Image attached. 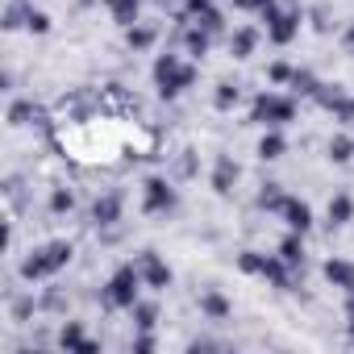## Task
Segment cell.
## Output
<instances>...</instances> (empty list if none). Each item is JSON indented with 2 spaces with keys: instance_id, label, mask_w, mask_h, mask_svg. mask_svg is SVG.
I'll list each match as a JSON object with an SVG mask.
<instances>
[{
  "instance_id": "cell-1",
  "label": "cell",
  "mask_w": 354,
  "mask_h": 354,
  "mask_svg": "<svg viewBox=\"0 0 354 354\" xmlns=\"http://www.w3.org/2000/svg\"><path fill=\"white\" fill-rule=\"evenodd\" d=\"M67 263H71V242H46V246H38V250L21 263V275H26V279H46V275L63 271Z\"/></svg>"
},
{
  "instance_id": "cell-2",
  "label": "cell",
  "mask_w": 354,
  "mask_h": 354,
  "mask_svg": "<svg viewBox=\"0 0 354 354\" xmlns=\"http://www.w3.org/2000/svg\"><path fill=\"white\" fill-rule=\"evenodd\" d=\"M192 80H196V71H192L180 55H158V63H154V84H158L162 96H180L184 88H192Z\"/></svg>"
},
{
  "instance_id": "cell-3",
  "label": "cell",
  "mask_w": 354,
  "mask_h": 354,
  "mask_svg": "<svg viewBox=\"0 0 354 354\" xmlns=\"http://www.w3.org/2000/svg\"><path fill=\"white\" fill-rule=\"evenodd\" d=\"M142 283H146V279H142L138 267H117L113 279L104 283V308H133Z\"/></svg>"
},
{
  "instance_id": "cell-4",
  "label": "cell",
  "mask_w": 354,
  "mask_h": 354,
  "mask_svg": "<svg viewBox=\"0 0 354 354\" xmlns=\"http://www.w3.org/2000/svg\"><path fill=\"white\" fill-rule=\"evenodd\" d=\"M259 125H283V121H292L296 117V104L288 100V96H279V92H263L259 100H254V113H250Z\"/></svg>"
},
{
  "instance_id": "cell-5",
  "label": "cell",
  "mask_w": 354,
  "mask_h": 354,
  "mask_svg": "<svg viewBox=\"0 0 354 354\" xmlns=\"http://www.w3.org/2000/svg\"><path fill=\"white\" fill-rule=\"evenodd\" d=\"M146 213H171L175 209V188L167 180H158V175H150L146 180Z\"/></svg>"
},
{
  "instance_id": "cell-6",
  "label": "cell",
  "mask_w": 354,
  "mask_h": 354,
  "mask_svg": "<svg viewBox=\"0 0 354 354\" xmlns=\"http://www.w3.org/2000/svg\"><path fill=\"white\" fill-rule=\"evenodd\" d=\"M296 34H300V17H296V13H279V9H275V13L267 17V38H271L275 46H288Z\"/></svg>"
},
{
  "instance_id": "cell-7",
  "label": "cell",
  "mask_w": 354,
  "mask_h": 354,
  "mask_svg": "<svg viewBox=\"0 0 354 354\" xmlns=\"http://www.w3.org/2000/svg\"><path fill=\"white\" fill-rule=\"evenodd\" d=\"M138 271H142V279H146L150 288H167V283H171V267H167V263H158V254H154V250H146V254L138 259Z\"/></svg>"
},
{
  "instance_id": "cell-8",
  "label": "cell",
  "mask_w": 354,
  "mask_h": 354,
  "mask_svg": "<svg viewBox=\"0 0 354 354\" xmlns=\"http://www.w3.org/2000/svg\"><path fill=\"white\" fill-rule=\"evenodd\" d=\"M279 213H283L288 230H296V234H308V230H313V209H308L304 201H292V196H288Z\"/></svg>"
},
{
  "instance_id": "cell-9",
  "label": "cell",
  "mask_w": 354,
  "mask_h": 354,
  "mask_svg": "<svg viewBox=\"0 0 354 354\" xmlns=\"http://www.w3.org/2000/svg\"><path fill=\"white\" fill-rule=\"evenodd\" d=\"M234 184H238V162L234 158H217V167H213V188L221 192V196H230L234 192Z\"/></svg>"
},
{
  "instance_id": "cell-10",
  "label": "cell",
  "mask_w": 354,
  "mask_h": 354,
  "mask_svg": "<svg viewBox=\"0 0 354 354\" xmlns=\"http://www.w3.org/2000/svg\"><path fill=\"white\" fill-rule=\"evenodd\" d=\"M325 279H329L333 288H342V292H354V263L329 259V263H325Z\"/></svg>"
},
{
  "instance_id": "cell-11",
  "label": "cell",
  "mask_w": 354,
  "mask_h": 354,
  "mask_svg": "<svg viewBox=\"0 0 354 354\" xmlns=\"http://www.w3.org/2000/svg\"><path fill=\"white\" fill-rule=\"evenodd\" d=\"M59 346H67V350H84V354H96V342H88V337H84L80 321H67V325H63V333H59Z\"/></svg>"
},
{
  "instance_id": "cell-12",
  "label": "cell",
  "mask_w": 354,
  "mask_h": 354,
  "mask_svg": "<svg viewBox=\"0 0 354 354\" xmlns=\"http://www.w3.org/2000/svg\"><path fill=\"white\" fill-rule=\"evenodd\" d=\"M279 259H283L288 267H300V263H304V234L292 230V234L279 242Z\"/></svg>"
},
{
  "instance_id": "cell-13",
  "label": "cell",
  "mask_w": 354,
  "mask_h": 354,
  "mask_svg": "<svg viewBox=\"0 0 354 354\" xmlns=\"http://www.w3.org/2000/svg\"><path fill=\"white\" fill-rule=\"evenodd\" d=\"M92 217H96V225H113L121 217V196H100L96 209H92Z\"/></svg>"
},
{
  "instance_id": "cell-14",
  "label": "cell",
  "mask_w": 354,
  "mask_h": 354,
  "mask_svg": "<svg viewBox=\"0 0 354 354\" xmlns=\"http://www.w3.org/2000/svg\"><path fill=\"white\" fill-rule=\"evenodd\" d=\"M259 275H263V279H271L275 288H288V263H283L279 254H275V259H271V254H263V271H259Z\"/></svg>"
},
{
  "instance_id": "cell-15",
  "label": "cell",
  "mask_w": 354,
  "mask_h": 354,
  "mask_svg": "<svg viewBox=\"0 0 354 354\" xmlns=\"http://www.w3.org/2000/svg\"><path fill=\"white\" fill-rule=\"evenodd\" d=\"M354 217V201L346 196V192H337L333 201H329V225H346Z\"/></svg>"
},
{
  "instance_id": "cell-16",
  "label": "cell",
  "mask_w": 354,
  "mask_h": 354,
  "mask_svg": "<svg viewBox=\"0 0 354 354\" xmlns=\"http://www.w3.org/2000/svg\"><path fill=\"white\" fill-rule=\"evenodd\" d=\"M104 5L113 9L117 26H138V0H104Z\"/></svg>"
},
{
  "instance_id": "cell-17",
  "label": "cell",
  "mask_w": 354,
  "mask_h": 354,
  "mask_svg": "<svg viewBox=\"0 0 354 354\" xmlns=\"http://www.w3.org/2000/svg\"><path fill=\"white\" fill-rule=\"evenodd\" d=\"M283 150H288V142H283L279 133H267V138L259 142V158H267V162H271V158H283Z\"/></svg>"
},
{
  "instance_id": "cell-18",
  "label": "cell",
  "mask_w": 354,
  "mask_h": 354,
  "mask_svg": "<svg viewBox=\"0 0 354 354\" xmlns=\"http://www.w3.org/2000/svg\"><path fill=\"white\" fill-rule=\"evenodd\" d=\"M230 50H234V59H246V55L254 50V30H238V34L230 38Z\"/></svg>"
},
{
  "instance_id": "cell-19",
  "label": "cell",
  "mask_w": 354,
  "mask_h": 354,
  "mask_svg": "<svg viewBox=\"0 0 354 354\" xmlns=\"http://www.w3.org/2000/svg\"><path fill=\"white\" fill-rule=\"evenodd\" d=\"M201 304H205V313H209V317H217V321H221V317H230V304H225L217 292H205V300H201Z\"/></svg>"
},
{
  "instance_id": "cell-20",
  "label": "cell",
  "mask_w": 354,
  "mask_h": 354,
  "mask_svg": "<svg viewBox=\"0 0 354 354\" xmlns=\"http://www.w3.org/2000/svg\"><path fill=\"white\" fill-rule=\"evenodd\" d=\"M350 154H354V142H350V138H333V142H329V158H333V162H346Z\"/></svg>"
},
{
  "instance_id": "cell-21",
  "label": "cell",
  "mask_w": 354,
  "mask_h": 354,
  "mask_svg": "<svg viewBox=\"0 0 354 354\" xmlns=\"http://www.w3.org/2000/svg\"><path fill=\"white\" fill-rule=\"evenodd\" d=\"M283 201H288V196L279 192V184H267V188H263V196H259V205H263V209H283Z\"/></svg>"
},
{
  "instance_id": "cell-22",
  "label": "cell",
  "mask_w": 354,
  "mask_h": 354,
  "mask_svg": "<svg viewBox=\"0 0 354 354\" xmlns=\"http://www.w3.org/2000/svg\"><path fill=\"white\" fill-rule=\"evenodd\" d=\"M129 313H133V321H138V329H150V325H154V304H142V300H138V304H133Z\"/></svg>"
},
{
  "instance_id": "cell-23",
  "label": "cell",
  "mask_w": 354,
  "mask_h": 354,
  "mask_svg": "<svg viewBox=\"0 0 354 354\" xmlns=\"http://www.w3.org/2000/svg\"><path fill=\"white\" fill-rule=\"evenodd\" d=\"M292 88L304 92V96H313V92H317V80H313L308 71H292Z\"/></svg>"
},
{
  "instance_id": "cell-24",
  "label": "cell",
  "mask_w": 354,
  "mask_h": 354,
  "mask_svg": "<svg viewBox=\"0 0 354 354\" xmlns=\"http://www.w3.org/2000/svg\"><path fill=\"white\" fill-rule=\"evenodd\" d=\"M238 104V88L234 84H217V109H234Z\"/></svg>"
},
{
  "instance_id": "cell-25",
  "label": "cell",
  "mask_w": 354,
  "mask_h": 354,
  "mask_svg": "<svg viewBox=\"0 0 354 354\" xmlns=\"http://www.w3.org/2000/svg\"><path fill=\"white\" fill-rule=\"evenodd\" d=\"M26 26H30V34H46V30H50V17L30 9V13H26Z\"/></svg>"
},
{
  "instance_id": "cell-26",
  "label": "cell",
  "mask_w": 354,
  "mask_h": 354,
  "mask_svg": "<svg viewBox=\"0 0 354 354\" xmlns=\"http://www.w3.org/2000/svg\"><path fill=\"white\" fill-rule=\"evenodd\" d=\"M205 50H209V34H201V30H192V34H188V55H196V59H201Z\"/></svg>"
},
{
  "instance_id": "cell-27",
  "label": "cell",
  "mask_w": 354,
  "mask_h": 354,
  "mask_svg": "<svg viewBox=\"0 0 354 354\" xmlns=\"http://www.w3.org/2000/svg\"><path fill=\"white\" fill-rule=\"evenodd\" d=\"M238 267H242L246 275H259V271H263V254H254V250H246V254L238 259Z\"/></svg>"
},
{
  "instance_id": "cell-28",
  "label": "cell",
  "mask_w": 354,
  "mask_h": 354,
  "mask_svg": "<svg viewBox=\"0 0 354 354\" xmlns=\"http://www.w3.org/2000/svg\"><path fill=\"white\" fill-rule=\"evenodd\" d=\"M188 13H192V17H205V13H213V0H188Z\"/></svg>"
},
{
  "instance_id": "cell-29",
  "label": "cell",
  "mask_w": 354,
  "mask_h": 354,
  "mask_svg": "<svg viewBox=\"0 0 354 354\" xmlns=\"http://www.w3.org/2000/svg\"><path fill=\"white\" fill-rule=\"evenodd\" d=\"M129 46H150V30H133L129 26Z\"/></svg>"
},
{
  "instance_id": "cell-30",
  "label": "cell",
  "mask_w": 354,
  "mask_h": 354,
  "mask_svg": "<svg viewBox=\"0 0 354 354\" xmlns=\"http://www.w3.org/2000/svg\"><path fill=\"white\" fill-rule=\"evenodd\" d=\"M50 209H55V213H67V209H71V192H55Z\"/></svg>"
},
{
  "instance_id": "cell-31",
  "label": "cell",
  "mask_w": 354,
  "mask_h": 354,
  "mask_svg": "<svg viewBox=\"0 0 354 354\" xmlns=\"http://www.w3.org/2000/svg\"><path fill=\"white\" fill-rule=\"evenodd\" d=\"M271 80H275V84H283V80H292V67H283V63H275V67H271Z\"/></svg>"
},
{
  "instance_id": "cell-32",
  "label": "cell",
  "mask_w": 354,
  "mask_h": 354,
  "mask_svg": "<svg viewBox=\"0 0 354 354\" xmlns=\"http://www.w3.org/2000/svg\"><path fill=\"white\" fill-rule=\"evenodd\" d=\"M346 46H350V50H354V30H350V34H346Z\"/></svg>"
},
{
  "instance_id": "cell-33",
  "label": "cell",
  "mask_w": 354,
  "mask_h": 354,
  "mask_svg": "<svg viewBox=\"0 0 354 354\" xmlns=\"http://www.w3.org/2000/svg\"><path fill=\"white\" fill-rule=\"evenodd\" d=\"M346 117H350V121H354V100H350V109H346Z\"/></svg>"
}]
</instances>
